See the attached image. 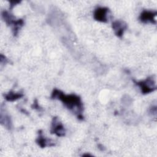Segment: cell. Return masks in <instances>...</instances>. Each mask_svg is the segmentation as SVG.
<instances>
[{
    "instance_id": "cell-8",
    "label": "cell",
    "mask_w": 157,
    "mask_h": 157,
    "mask_svg": "<svg viewBox=\"0 0 157 157\" xmlns=\"http://www.w3.org/2000/svg\"><path fill=\"white\" fill-rule=\"evenodd\" d=\"M36 141L38 145L40 146L41 148H45L46 147H51L55 145V144L51 140L46 139L45 137H44L42 131L40 130L39 131V136Z\"/></svg>"
},
{
    "instance_id": "cell-7",
    "label": "cell",
    "mask_w": 157,
    "mask_h": 157,
    "mask_svg": "<svg viewBox=\"0 0 157 157\" xmlns=\"http://www.w3.org/2000/svg\"><path fill=\"white\" fill-rule=\"evenodd\" d=\"M1 124L4 126L6 128L10 129L12 127V122L10 116L5 112V109H3L2 105L1 108V117H0Z\"/></svg>"
},
{
    "instance_id": "cell-12",
    "label": "cell",
    "mask_w": 157,
    "mask_h": 157,
    "mask_svg": "<svg viewBox=\"0 0 157 157\" xmlns=\"http://www.w3.org/2000/svg\"><path fill=\"white\" fill-rule=\"evenodd\" d=\"M20 1H10V9H12L14 6H15L17 4L20 3Z\"/></svg>"
},
{
    "instance_id": "cell-10",
    "label": "cell",
    "mask_w": 157,
    "mask_h": 157,
    "mask_svg": "<svg viewBox=\"0 0 157 157\" xmlns=\"http://www.w3.org/2000/svg\"><path fill=\"white\" fill-rule=\"evenodd\" d=\"M126 98L123 97L122 98V101H123V104H126L127 105L130 104L131 102V99L130 98H129L128 96H125Z\"/></svg>"
},
{
    "instance_id": "cell-2",
    "label": "cell",
    "mask_w": 157,
    "mask_h": 157,
    "mask_svg": "<svg viewBox=\"0 0 157 157\" xmlns=\"http://www.w3.org/2000/svg\"><path fill=\"white\" fill-rule=\"evenodd\" d=\"M135 83L140 87L142 94H148L156 90L155 82L152 77L146 78L145 80L136 82Z\"/></svg>"
},
{
    "instance_id": "cell-3",
    "label": "cell",
    "mask_w": 157,
    "mask_h": 157,
    "mask_svg": "<svg viewBox=\"0 0 157 157\" xmlns=\"http://www.w3.org/2000/svg\"><path fill=\"white\" fill-rule=\"evenodd\" d=\"M50 132L52 134H55L59 137L65 136V129L57 117H53L52 120Z\"/></svg>"
},
{
    "instance_id": "cell-11",
    "label": "cell",
    "mask_w": 157,
    "mask_h": 157,
    "mask_svg": "<svg viewBox=\"0 0 157 157\" xmlns=\"http://www.w3.org/2000/svg\"><path fill=\"white\" fill-rule=\"evenodd\" d=\"M32 107H34V109H37V110H39L40 109V107H39V104H38V103H37V100H36V101H34L33 105H32Z\"/></svg>"
},
{
    "instance_id": "cell-1",
    "label": "cell",
    "mask_w": 157,
    "mask_h": 157,
    "mask_svg": "<svg viewBox=\"0 0 157 157\" xmlns=\"http://www.w3.org/2000/svg\"><path fill=\"white\" fill-rule=\"evenodd\" d=\"M51 98L52 99L61 101L68 109L72 110L77 115L78 120H83L82 115L83 110V104L78 96L74 94L67 95L58 89H54L52 93Z\"/></svg>"
},
{
    "instance_id": "cell-6",
    "label": "cell",
    "mask_w": 157,
    "mask_h": 157,
    "mask_svg": "<svg viewBox=\"0 0 157 157\" xmlns=\"http://www.w3.org/2000/svg\"><path fill=\"white\" fill-rule=\"evenodd\" d=\"M112 27L115 31V35L118 37H121L127 28V25L124 21L117 20L112 23Z\"/></svg>"
},
{
    "instance_id": "cell-4",
    "label": "cell",
    "mask_w": 157,
    "mask_h": 157,
    "mask_svg": "<svg viewBox=\"0 0 157 157\" xmlns=\"http://www.w3.org/2000/svg\"><path fill=\"white\" fill-rule=\"evenodd\" d=\"M108 12V8L105 7H99L94 10L93 17L96 21L105 23L107 21Z\"/></svg>"
},
{
    "instance_id": "cell-9",
    "label": "cell",
    "mask_w": 157,
    "mask_h": 157,
    "mask_svg": "<svg viewBox=\"0 0 157 157\" xmlns=\"http://www.w3.org/2000/svg\"><path fill=\"white\" fill-rule=\"evenodd\" d=\"M23 96V94L21 92L15 93L14 91H10L8 93L4 94V98L6 101L12 102L16 101Z\"/></svg>"
},
{
    "instance_id": "cell-5",
    "label": "cell",
    "mask_w": 157,
    "mask_h": 157,
    "mask_svg": "<svg viewBox=\"0 0 157 157\" xmlns=\"http://www.w3.org/2000/svg\"><path fill=\"white\" fill-rule=\"evenodd\" d=\"M157 12L156 11L151 10H144L140 13L139 19L141 22L147 23H151L153 24H156V21L155 17L156 16Z\"/></svg>"
}]
</instances>
